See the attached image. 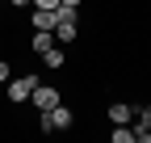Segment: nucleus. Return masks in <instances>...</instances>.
Instances as JSON below:
<instances>
[{
	"mask_svg": "<svg viewBox=\"0 0 151 143\" xmlns=\"http://www.w3.org/2000/svg\"><path fill=\"white\" fill-rule=\"evenodd\" d=\"M38 114H42V118H38V131H42V135H55V131H71L76 126V110H71V105H50V110H38Z\"/></svg>",
	"mask_w": 151,
	"mask_h": 143,
	"instance_id": "f257e3e1",
	"label": "nucleus"
},
{
	"mask_svg": "<svg viewBox=\"0 0 151 143\" xmlns=\"http://www.w3.org/2000/svg\"><path fill=\"white\" fill-rule=\"evenodd\" d=\"M34 84H38V72H25V76H9L4 93H9V101H13V105H21V101H29Z\"/></svg>",
	"mask_w": 151,
	"mask_h": 143,
	"instance_id": "f03ea898",
	"label": "nucleus"
},
{
	"mask_svg": "<svg viewBox=\"0 0 151 143\" xmlns=\"http://www.w3.org/2000/svg\"><path fill=\"white\" fill-rule=\"evenodd\" d=\"M29 101L38 105V110H50V105H59V88L38 80V84H34V93H29Z\"/></svg>",
	"mask_w": 151,
	"mask_h": 143,
	"instance_id": "7ed1b4c3",
	"label": "nucleus"
},
{
	"mask_svg": "<svg viewBox=\"0 0 151 143\" xmlns=\"http://www.w3.org/2000/svg\"><path fill=\"white\" fill-rule=\"evenodd\" d=\"M29 25L34 30H55V9H29Z\"/></svg>",
	"mask_w": 151,
	"mask_h": 143,
	"instance_id": "20e7f679",
	"label": "nucleus"
},
{
	"mask_svg": "<svg viewBox=\"0 0 151 143\" xmlns=\"http://www.w3.org/2000/svg\"><path fill=\"white\" fill-rule=\"evenodd\" d=\"M105 114H109V122H134V105H126V101H113Z\"/></svg>",
	"mask_w": 151,
	"mask_h": 143,
	"instance_id": "39448f33",
	"label": "nucleus"
},
{
	"mask_svg": "<svg viewBox=\"0 0 151 143\" xmlns=\"http://www.w3.org/2000/svg\"><path fill=\"white\" fill-rule=\"evenodd\" d=\"M46 46H55V30H34V38H29V51H34V55H42Z\"/></svg>",
	"mask_w": 151,
	"mask_h": 143,
	"instance_id": "423d86ee",
	"label": "nucleus"
},
{
	"mask_svg": "<svg viewBox=\"0 0 151 143\" xmlns=\"http://www.w3.org/2000/svg\"><path fill=\"white\" fill-rule=\"evenodd\" d=\"M38 59H42V67H50V72H59V67L67 63V55H63L59 46H46V51H42V55H38Z\"/></svg>",
	"mask_w": 151,
	"mask_h": 143,
	"instance_id": "0eeeda50",
	"label": "nucleus"
},
{
	"mask_svg": "<svg viewBox=\"0 0 151 143\" xmlns=\"http://www.w3.org/2000/svg\"><path fill=\"white\" fill-rule=\"evenodd\" d=\"M55 25H80V9L59 4V9H55Z\"/></svg>",
	"mask_w": 151,
	"mask_h": 143,
	"instance_id": "6e6552de",
	"label": "nucleus"
},
{
	"mask_svg": "<svg viewBox=\"0 0 151 143\" xmlns=\"http://www.w3.org/2000/svg\"><path fill=\"white\" fill-rule=\"evenodd\" d=\"M80 38V25H55V42H76Z\"/></svg>",
	"mask_w": 151,
	"mask_h": 143,
	"instance_id": "1a4fd4ad",
	"label": "nucleus"
},
{
	"mask_svg": "<svg viewBox=\"0 0 151 143\" xmlns=\"http://www.w3.org/2000/svg\"><path fill=\"white\" fill-rule=\"evenodd\" d=\"M134 118L143 122V126H151V105H143V110H134Z\"/></svg>",
	"mask_w": 151,
	"mask_h": 143,
	"instance_id": "9d476101",
	"label": "nucleus"
},
{
	"mask_svg": "<svg viewBox=\"0 0 151 143\" xmlns=\"http://www.w3.org/2000/svg\"><path fill=\"white\" fill-rule=\"evenodd\" d=\"M29 9H59V0H34Z\"/></svg>",
	"mask_w": 151,
	"mask_h": 143,
	"instance_id": "9b49d317",
	"label": "nucleus"
},
{
	"mask_svg": "<svg viewBox=\"0 0 151 143\" xmlns=\"http://www.w3.org/2000/svg\"><path fill=\"white\" fill-rule=\"evenodd\" d=\"M9 76H13V67H9L4 59H0V84H9Z\"/></svg>",
	"mask_w": 151,
	"mask_h": 143,
	"instance_id": "f8f14e48",
	"label": "nucleus"
},
{
	"mask_svg": "<svg viewBox=\"0 0 151 143\" xmlns=\"http://www.w3.org/2000/svg\"><path fill=\"white\" fill-rule=\"evenodd\" d=\"M9 4H13V9H29L34 0H9Z\"/></svg>",
	"mask_w": 151,
	"mask_h": 143,
	"instance_id": "ddd939ff",
	"label": "nucleus"
},
{
	"mask_svg": "<svg viewBox=\"0 0 151 143\" xmlns=\"http://www.w3.org/2000/svg\"><path fill=\"white\" fill-rule=\"evenodd\" d=\"M59 4H67V9H80V4H84V0H59Z\"/></svg>",
	"mask_w": 151,
	"mask_h": 143,
	"instance_id": "4468645a",
	"label": "nucleus"
},
{
	"mask_svg": "<svg viewBox=\"0 0 151 143\" xmlns=\"http://www.w3.org/2000/svg\"><path fill=\"white\" fill-rule=\"evenodd\" d=\"M0 4H4V0H0Z\"/></svg>",
	"mask_w": 151,
	"mask_h": 143,
	"instance_id": "2eb2a0df",
	"label": "nucleus"
}]
</instances>
